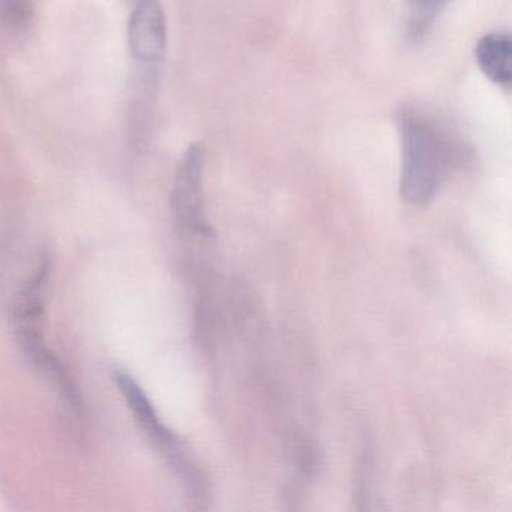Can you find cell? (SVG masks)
I'll return each instance as SVG.
<instances>
[{
    "instance_id": "1",
    "label": "cell",
    "mask_w": 512,
    "mask_h": 512,
    "mask_svg": "<svg viewBox=\"0 0 512 512\" xmlns=\"http://www.w3.org/2000/svg\"><path fill=\"white\" fill-rule=\"evenodd\" d=\"M400 194L416 208L431 205L464 160V146L436 116L415 106L398 112Z\"/></svg>"
},
{
    "instance_id": "2",
    "label": "cell",
    "mask_w": 512,
    "mask_h": 512,
    "mask_svg": "<svg viewBox=\"0 0 512 512\" xmlns=\"http://www.w3.org/2000/svg\"><path fill=\"white\" fill-rule=\"evenodd\" d=\"M113 379L121 391L122 397L127 401L128 409L133 413L143 433L151 439L155 448L160 449L170 469L187 491L191 502L199 508H205L209 500V484L202 467L197 463L191 449L185 445L184 440L173 433L158 416L154 404L149 400L148 394L136 382L131 374L124 370L113 371Z\"/></svg>"
},
{
    "instance_id": "3",
    "label": "cell",
    "mask_w": 512,
    "mask_h": 512,
    "mask_svg": "<svg viewBox=\"0 0 512 512\" xmlns=\"http://www.w3.org/2000/svg\"><path fill=\"white\" fill-rule=\"evenodd\" d=\"M206 152L203 143H191L179 161L173 179L170 208L176 226L193 238H214V229L206 217L205 178Z\"/></svg>"
},
{
    "instance_id": "4",
    "label": "cell",
    "mask_w": 512,
    "mask_h": 512,
    "mask_svg": "<svg viewBox=\"0 0 512 512\" xmlns=\"http://www.w3.org/2000/svg\"><path fill=\"white\" fill-rule=\"evenodd\" d=\"M128 38L139 70L140 86L157 89L167 52L166 14L160 0H136Z\"/></svg>"
},
{
    "instance_id": "5",
    "label": "cell",
    "mask_w": 512,
    "mask_h": 512,
    "mask_svg": "<svg viewBox=\"0 0 512 512\" xmlns=\"http://www.w3.org/2000/svg\"><path fill=\"white\" fill-rule=\"evenodd\" d=\"M512 43L508 32H490L475 47L476 64L485 77L500 88L508 89L512 82Z\"/></svg>"
},
{
    "instance_id": "6",
    "label": "cell",
    "mask_w": 512,
    "mask_h": 512,
    "mask_svg": "<svg viewBox=\"0 0 512 512\" xmlns=\"http://www.w3.org/2000/svg\"><path fill=\"white\" fill-rule=\"evenodd\" d=\"M376 470V446L370 436H365L353 476V500L361 511L382 509L377 499Z\"/></svg>"
},
{
    "instance_id": "7",
    "label": "cell",
    "mask_w": 512,
    "mask_h": 512,
    "mask_svg": "<svg viewBox=\"0 0 512 512\" xmlns=\"http://www.w3.org/2000/svg\"><path fill=\"white\" fill-rule=\"evenodd\" d=\"M451 0H407V35L413 43L425 40Z\"/></svg>"
},
{
    "instance_id": "8",
    "label": "cell",
    "mask_w": 512,
    "mask_h": 512,
    "mask_svg": "<svg viewBox=\"0 0 512 512\" xmlns=\"http://www.w3.org/2000/svg\"><path fill=\"white\" fill-rule=\"evenodd\" d=\"M295 463L302 478H314L319 472L322 455L319 446L308 437H301L295 446Z\"/></svg>"
},
{
    "instance_id": "9",
    "label": "cell",
    "mask_w": 512,
    "mask_h": 512,
    "mask_svg": "<svg viewBox=\"0 0 512 512\" xmlns=\"http://www.w3.org/2000/svg\"><path fill=\"white\" fill-rule=\"evenodd\" d=\"M32 19L31 0H0V20L13 29H25Z\"/></svg>"
}]
</instances>
